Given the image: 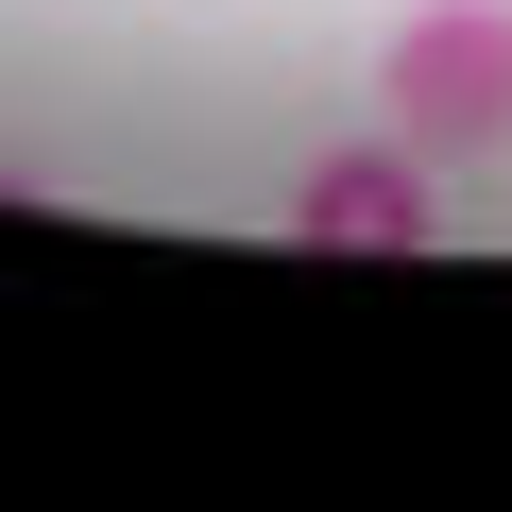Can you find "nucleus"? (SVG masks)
I'll return each mask as SVG.
<instances>
[{"label": "nucleus", "mask_w": 512, "mask_h": 512, "mask_svg": "<svg viewBox=\"0 0 512 512\" xmlns=\"http://www.w3.org/2000/svg\"><path fill=\"white\" fill-rule=\"evenodd\" d=\"M444 205H427V154L410 137H376V154H325L308 188H291V239H342V256H410Z\"/></svg>", "instance_id": "nucleus-2"}, {"label": "nucleus", "mask_w": 512, "mask_h": 512, "mask_svg": "<svg viewBox=\"0 0 512 512\" xmlns=\"http://www.w3.org/2000/svg\"><path fill=\"white\" fill-rule=\"evenodd\" d=\"M376 120L461 171V154H512V0H410L393 52H376Z\"/></svg>", "instance_id": "nucleus-1"}]
</instances>
